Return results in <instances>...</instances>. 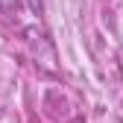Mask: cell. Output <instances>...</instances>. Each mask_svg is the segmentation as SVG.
Segmentation results:
<instances>
[{
	"label": "cell",
	"mask_w": 123,
	"mask_h": 123,
	"mask_svg": "<svg viewBox=\"0 0 123 123\" xmlns=\"http://www.w3.org/2000/svg\"><path fill=\"white\" fill-rule=\"evenodd\" d=\"M15 3H18V0H0V9H12Z\"/></svg>",
	"instance_id": "cell-1"
}]
</instances>
